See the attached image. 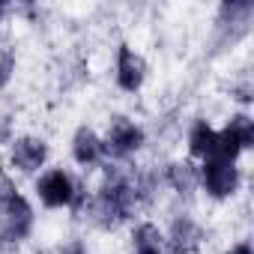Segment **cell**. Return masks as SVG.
<instances>
[{"label": "cell", "instance_id": "cell-16", "mask_svg": "<svg viewBox=\"0 0 254 254\" xmlns=\"http://www.w3.org/2000/svg\"><path fill=\"white\" fill-rule=\"evenodd\" d=\"M57 254H90V251H87L84 239H69V242H63V245H60V251H57Z\"/></svg>", "mask_w": 254, "mask_h": 254}, {"label": "cell", "instance_id": "cell-18", "mask_svg": "<svg viewBox=\"0 0 254 254\" xmlns=\"http://www.w3.org/2000/svg\"><path fill=\"white\" fill-rule=\"evenodd\" d=\"M230 96H233L236 102H242V105H248V102H251V84H248V81H242V84H236V87L230 90Z\"/></svg>", "mask_w": 254, "mask_h": 254}, {"label": "cell", "instance_id": "cell-11", "mask_svg": "<svg viewBox=\"0 0 254 254\" xmlns=\"http://www.w3.org/2000/svg\"><path fill=\"white\" fill-rule=\"evenodd\" d=\"M162 183L165 186H171L180 197H191L194 191H197V168L189 162V159H177V162H171L168 168H165V174H162Z\"/></svg>", "mask_w": 254, "mask_h": 254}, {"label": "cell", "instance_id": "cell-12", "mask_svg": "<svg viewBox=\"0 0 254 254\" xmlns=\"http://www.w3.org/2000/svg\"><path fill=\"white\" fill-rule=\"evenodd\" d=\"M189 153L200 162L215 159L218 156V129H212L206 120H197L189 129Z\"/></svg>", "mask_w": 254, "mask_h": 254}, {"label": "cell", "instance_id": "cell-4", "mask_svg": "<svg viewBox=\"0 0 254 254\" xmlns=\"http://www.w3.org/2000/svg\"><path fill=\"white\" fill-rule=\"evenodd\" d=\"M78 191H81V183L69 171H63V168H48L36 180V197L48 209H63V206L69 209Z\"/></svg>", "mask_w": 254, "mask_h": 254}, {"label": "cell", "instance_id": "cell-6", "mask_svg": "<svg viewBox=\"0 0 254 254\" xmlns=\"http://www.w3.org/2000/svg\"><path fill=\"white\" fill-rule=\"evenodd\" d=\"M165 236V254H197L203 245V227L191 215H177Z\"/></svg>", "mask_w": 254, "mask_h": 254}, {"label": "cell", "instance_id": "cell-3", "mask_svg": "<svg viewBox=\"0 0 254 254\" xmlns=\"http://www.w3.org/2000/svg\"><path fill=\"white\" fill-rule=\"evenodd\" d=\"M102 144H105V159L126 162L129 156H135L147 144V132L129 117H111L108 135L102 138Z\"/></svg>", "mask_w": 254, "mask_h": 254}, {"label": "cell", "instance_id": "cell-14", "mask_svg": "<svg viewBox=\"0 0 254 254\" xmlns=\"http://www.w3.org/2000/svg\"><path fill=\"white\" fill-rule=\"evenodd\" d=\"M15 63H18L15 48H12V45H3V48H0V90H3V87L12 81V75H15Z\"/></svg>", "mask_w": 254, "mask_h": 254}, {"label": "cell", "instance_id": "cell-9", "mask_svg": "<svg viewBox=\"0 0 254 254\" xmlns=\"http://www.w3.org/2000/svg\"><path fill=\"white\" fill-rule=\"evenodd\" d=\"M147 72H150L147 60L135 48H129V45L117 48V72H114V78H117V87L123 93H138L144 87V81H147Z\"/></svg>", "mask_w": 254, "mask_h": 254}, {"label": "cell", "instance_id": "cell-10", "mask_svg": "<svg viewBox=\"0 0 254 254\" xmlns=\"http://www.w3.org/2000/svg\"><path fill=\"white\" fill-rule=\"evenodd\" d=\"M72 159L81 168H96L105 162V144L90 126H78L72 135Z\"/></svg>", "mask_w": 254, "mask_h": 254}, {"label": "cell", "instance_id": "cell-13", "mask_svg": "<svg viewBox=\"0 0 254 254\" xmlns=\"http://www.w3.org/2000/svg\"><path fill=\"white\" fill-rule=\"evenodd\" d=\"M132 251L135 254H165V236L153 221H141L132 230Z\"/></svg>", "mask_w": 254, "mask_h": 254}, {"label": "cell", "instance_id": "cell-8", "mask_svg": "<svg viewBox=\"0 0 254 254\" xmlns=\"http://www.w3.org/2000/svg\"><path fill=\"white\" fill-rule=\"evenodd\" d=\"M251 15H254V3H251V0H230V3H221V6H218L215 30H218V33H227V36H224V45H227V42L233 45V42H239V39L248 33Z\"/></svg>", "mask_w": 254, "mask_h": 254}, {"label": "cell", "instance_id": "cell-15", "mask_svg": "<svg viewBox=\"0 0 254 254\" xmlns=\"http://www.w3.org/2000/svg\"><path fill=\"white\" fill-rule=\"evenodd\" d=\"M15 194H18V186L12 183V177H9L6 171H0V209H3Z\"/></svg>", "mask_w": 254, "mask_h": 254}, {"label": "cell", "instance_id": "cell-1", "mask_svg": "<svg viewBox=\"0 0 254 254\" xmlns=\"http://www.w3.org/2000/svg\"><path fill=\"white\" fill-rule=\"evenodd\" d=\"M33 206L30 200L18 191L3 209H0V254H15L18 245L33 233Z\"/></svg>", "mask_w": 254, "mask_h": 254}, {"label": "cell", "instance_id": "cell-2", "mask_svg": "<svg viewBox=\"0 0 254 254\" xmlns=\"http://www.w3.org/2000/svg\"><path fill=\"white\" fill-rule=\"evenodd\" d=\"M197 183H200V189H203L212 200H227V197H233V194L239 191V186H242V171L236 168V162L215 156V159H206V162L197 168Z\"/></svg>", "mask_w": 254, "mask_h": 254}, {"label": "cell", "instance_id": "cell-20", "mask_svg": "<svg viewBox=\"0 0 254 254\" xmlns=\"http://www.w3.org/2000/svg\"><path fill=\"white\" fill-rule=\"evenodd\" d=\"M6 9H9L6 3H0V24H3V15H6Z\"/></svg>", "mask_w": 254, "mask_h": 254}, {"label": "cell", "instance_id": "cell-7", "mask_svg": "<svg viewBox=\"0 0 254 254\" xmlns=\"http://www.w3.org/2000/svg\"><path fill=\"white\" fill-rule=\"evenodd\" d=\"M48 162V141L36 135H21L12 138L9 144V165L21 174H36Z\"/></svg>", "mask_w": 254, "mask_h": 254}, {"label": "cell", "instance_id": "cell-5", "mask_svg": "<svg viewBox=\"0 0 254 254\" xmlns=\"http://www.w3.org/2000/svg\"><path fill=\"white\" fill-rule=\"evenodd\" d=\"M251 147H254V120H251V114L239 111V114H233L227 120V126L218 132V156L236 162Z\"/></svg>", "mask_w": 254, "mask_h": 254}, {"label": "cell", "instance_id": "cell-17", "mask_svg": "<svg viewBox=\"0 0 254 254\" xmlns=\"http://www.w3.org/2000/svg\"><path fill=\"white\" fill-rule=\"evenodd\" d=\"M12 144V120L0 114V147H6Z\"/></svg>", "mask_w": 254, "mask_h": 254}, {"label": "cell", "instance_id": "cell-19", "mask_svg": "<svg viewBox=\"0 0 254 254\" xmlns=\"http://www.w3.org/2000/svg\"><path fill=\"white\" fill-rule=\"evenodd\" d=\"M224 254H254V248H251V242H236V245L227 248Z\"/></svg>", "mask_w": 254, "mask_h": 254}]
</instances>
